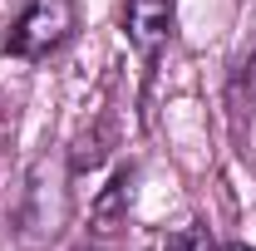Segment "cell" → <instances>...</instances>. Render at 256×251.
Returning a JSON list of instances; mask_svg holds the SVG:
<instances>
[{"label": "cell", "instance_id": "obj_5", "mask_svg": "<svg viewBox=\"0 0 256 251\" xmlns=\"http://www.w3.org/2000/svg\"><path fill=\"white\" fill-rule=\"evenodd\" d=\"M226 114H232V138L242 143L246 128H252V50H246V60H236V69H232V84H226Z\"/></svg>", "mask_w": 256, "mask_h": 251}, {"label": "cell", "instance_id": "obj_7", "mask_svg": "<svg viewBox=\"0 0 256 251\" xmlns=\"http://www.w3.org/2000/svg\"><path fill=\"white\" fill-rule=\"evenodd\" d=\"M226 251H256V246H242V242H236V246H226Z\"/></svg>", "mask_w": 256, "mask_h": 251}, {"label": "cell", "instance_id": "obj_3", "mask_svg": "<svg viewBox=\"0 0 256 251\" xmlns=\"http://www.w3.org/2000/svg\"><path fill=\"white\" fill-rule=\"evenodd\" d=\"M172 20H178V5L172 0H128V10H124L128 44L153 64L168 50V40H172Z\"/></svg>", "mask_w": 256, "mask_h": 251}, {"label": "cell", "instance_id": "obj_2", "mask_svg": "<svg viewBox=\"0 0 256 251\" xmlns=\"http://www.w3.org/2000/svg\"><path fill=\"white\" fill-rule=\"evenodd\" d=\"M69 217V192H64V172L50 168V162H34L30 172V188H25V207H20V236L40 246L50 242L54 232Z\"/></svg>", "mask_w": 256, "mask_h": 251}, {"label": "cell", "instance_id": "obj_6", "mask_svg": "<svg viewBox=\"0 0 256 251\" xmlns=\"http://www.w3.org/2000/svg\"><path fill=\"white\" fill-rule=\"evenodd\" d=\"M162 251H212V236L202 232V226H182V232H172Z\"/></svg>", "mask_w": 256, "mask_h": 251}, {"label": "cell", "instance_id": "obj_4", "mask_svg": "<svg viewBox=\"0 0 256 251\" xmlns=\"http://www.w3.org/2000/svg\"><path fill=\"white\" fill-rule=\"evenodd\" d=\"M128 202H133V168H118L114 182L98 192V202H94V226L98 232H114L128 217Z\"/></svg>", "mask_w": 256, "mask_h": 251}, {"label": "cell", "instance_id": "obj_1", "mask_svg": "<svg viewBox=\"0 0 256 251\" xmlns=\"http://www.w3.org/2000/svg\"><path fill=\"white\" fill-rule=\"evenodd\" d=\"M74 25H79L74 0H30L15 15L10 34H5V50L15 60H50L64 40L74 34Z\"/></svg>", "mask_w": 256, "mask_h": 251}]
</instances>
